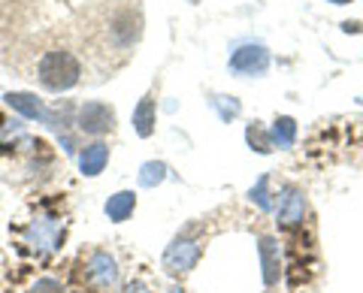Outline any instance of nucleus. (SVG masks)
I'll return each mask as SVG.
<instances>
[{
	"label": "nucleus",
	"instance_id": "obj_22",
	"mask_svg": "<svg viewBox=\"0 0 363 293\" xmlns=\"http://www.w3.org/2000/svg\"><path fill=\"white\" fill-rule=\"evenodd\" d=\"M169 293H185V290H182V287L176 285V287H169Z\"/></svg>",
	"mask_w": 363,
	"mask_h": 293
},
{
	"label": "nucleus",
	"instance_id": "obj_5",
	"mask_svg": "<svg viewBox=\"0 0 363 293\" xmlns=\"http://www.w3.org/2000/svg\"><path fill=\"white\" fill-rule=\"evenodd\" d=\"M276 221L279 227L285 230L288 236L303 230L306 224H309V200H306L303 188L297 185H281L279 194H276Z\"/></svg>",
	"mask_w": 363,
	"mask_h": 293
},
{
	"label": "nucleus",
	"instance_id": "obj_13",
	"mask_svg": "<svg viewBox=\"0 0 363 293\" xmlns=\"http://www.w3.org/2000/svg\"><path fill=\"white\" fill-rule=\"evenodd\" d=\"M269 137H272V145H276V149H291L294 139H297V121L291 115H279L272 121Z\"/></svg>",
	"mask_w": 363,
	"mask_h": 293
},
{
	"label": "nucleus",
	"instance_id": "obj_23",
	"mask_svg": "<svg viewBox=\"0 0 363 293\" xmlns=\"http://www.w3.org/2000/svg\"><path fill=\"white\" fill-rule=\"evenodd\" d=\"M112 4H128V0H112ZM133 4H136V0H133Z\"/></svg>",
	"mask_w": 363,
	"mask_h": 293
},
{
	"label": "nucleus",
	"instance_id": "obj_16",
	"mask_svg": "<svg viewBox=\"0 0 363 293\" xmlns=\"http://www.w3.org/2000/svg\"><path fill=\"white\" fill-rule=\"evenodd\" d=\"M164 178H167V163H157V161L143 163V170H140V185L155 188V185H161Z\"/></svg>",
	"mask_w": 363,
	"mask_h": 293
},
{
	"label": "nucleus",
	"instance_id": "obj_17",
	"mask_svg": "<svg viewBox=\"0 0 363 293\" xmlns=\"http://www.w3.org/2000/svg\"><path fill=\"white\" fill-rule=\"evenodd\" d=\"M28 293H67V287L61 285L58 278H52V275H45V278H37L30 285V290Z\"/></svg>",
	"mask_w": 363,
	"mask_h": 293
},
{
	"label": "nucleus",
	"instance_id": "obj_1",
	"mask_svg": "<svg viewBox=\"0 0 363 293\" xmlns=\"http://www.w3.org/2000/svg\"><path fill=\"white\" fill-rule=\"evenodd\" d=\"M85 73H88L85 61L79 58L76 52H67V49L43 52L40 58L25 70V76L33 79V82H37L43 91H49V94L70 91V88H76L79 82H82Z\"/></svg>",
	"mask_w": 363,
	"mask_h": 293
},
{
	"label": "nucleus",
	"instance_id": "obj_3",
	"mask_svg": "<svg viewBox=\"0 0 363 293\" xmlns=\"http://www.w3.org/2000/svg\"><path fill=\"white\" fill-rule=\"evenodd\" d=\"M67 236V221L61 212L55 209H40L25 227H21V248L30 251L33 257H52L61 251Z\"/></svg>",
	"mask_w": 363,
	"mask_h": 293
},
{
	"label": "nucleus",
	"instance_id": "obj_12",
	"mask_svg": "<svg viewBox=\"0 0 363 293\" xmlns=\"http://www.w3.org/2000/svg\"><path fill=\"white\" fill-rule=\"evenodd\" d=\"M133 130L140 137H152L155 133V94H145L133 109Z\"/></svg>",
	"mask_w": 363,
	"mask_h": 293
},
{
	"label": "nucleus",
	"instance_id": "obj_15",
	"mask_svg": "<svg viewBox=\"0 0 363 293\" xmlns=\"http://www.w3.org/2000/svg\"><path fill=\"white\" fill-rule=\"evenodd\" d=\"M245 139L252 149H257L260 154H269L276 145H272V137H269V130H264V124L260 121H252L248 124V130H245Z\"/></svg>",
	"mask_w": 363,
	"mask_h": 293
},
{
	"label": "nucleus",
	"instance_id": "obj_24",
	"mask_svg": "<svg viewBox=\"0 0 363 293\" xmlns=\"http://www.w3.org/2000/svg\"><path fill=\"white\" fill-rule=\"evenodd\" d=\"M267 293H269V290H267Z\"/></svg>",
	"mask_w": 363,
	"mask_h": 293
},
{
	"label": "nucleus",
	"instance_id": "obj_8",
	"mask_svg": "<svg viewBox=\"0 0 363 293\" xmlns=\"http://www.w3.org/2000/svg\"><path fill=\"white\" fill-rule=\"evenodd\" d=\"M257 251H260V266H264V285L267 287L279 285V278H281V251H279V242L272 239V236H260Z\"/></svg>",
	"mask_w": 363,
	"mask_h": 293
},
{
	"label": "nucleus",
	"instance_id": "obj_20",
	"mask_svg": "<svg viewBox=\"0 0 363 293\" xmlns=\"http://www.w3.org/2000/svg\"><path fill=\"white\" fill-rule=\"evenodd\" d=\"M342 30H345V33H360V30H363V25H360V21H345Z\"/></svg>",
	"mask_w": 363,
	"mask_h": 293
},
{
	"label": "nucleus",
	"instance_id": "obj_14",
	"mask_svg": "<svg viewBox=\"0 0 363 293\" xmlns=\"http://www.w3.org/2000/svg\"><path fill=\"white\" fill-rule=\"evenodd\" d=\"M76 109H79V106H73V103H67V100H64V103H58L55 109H49V118H45V121L52 124V130L64 133L67 127H70V124H76Z\"/></svg>",
	"mask_w": 363,
	"mask_h": 293
},
{
	"label": "nucleus",
	"instance_id": "obj_10",
	"mask_svg": "<svg viewBox=\"0 0 363 293\" xmlns=\"http://www.w3.org/2000/svg\"><path fill=\"white\" fill-rule=\"evenodd\" d=\"M6 103L13 106L18 115H25V118H33V121H45V118H49V109H45V103L37 94L13 91V94H6Z\"/></svg>",
	"mask_w": 363,
	"mask_h": 293
},
{
	"label": "nucleus",
	"instance_id": "obj_18",
	"mask_svg": "<svg viewBox=\"0 0 363 293\" xmlns=\"http://www.w3.org/2000/svg\"><path fill=\"white\" fill-rule=\"evenodd\" d=\"M267 182H269V178L264 176V178L257 182V188L252 190V200H257V206H260V209H272V202H269V197H267Z\"/></svg>",
	"mask_w": 363,
	"mask_h": 293
},
{
	"label": "nucleus",
	"instance_id": "obj_6",
	"mask_svg": "<svg viewBox=\"0 0 363 293\" xmlns=\"http://www.w3.org/2000/svg\"><path fill=\"white\" fill-rule=\"evenodd\" d=\"M76 127L85 133V137H106V133L116 130V109L104 100H85L82 106L76 109Z\"/></svg>",
	"mask_w": 363,
	"mask_h": 293
},
{
	"label": "nucleus",
	"instance_id": "obj_21",
	"mask_svg": "<svg viewBox=\"0 0 363 293\" xmlns=\"http://www.w3.org/2000/svg\"><path fill=\"white\" fill-rule=\"evenodd\" d=\"M327 4H336V6H345V4H351V0H327Z\"/></svg>",
	"mask_w": 363,
	"mask_h": 293
},
{
	"label": "nucleus",
	"instance_id": "obj_7",
	"mask_svg": "<svg viewBox=\"0 0 363 293\" xmlns=\"http://www.w3.org/2000/svg\"><path fill=\"white\" fill-rule=\"evenodd\" d=\"M230 70L236 76H264L269 70V52L264 42H240L230 52Z\"/></svg>",
	"mask_w": 363,
	"mask_h": 293
},
{
	"label": "nucleus",
	"instance_id": "obj_11",
	"mask_svg": "<svg viewBox=\"0 0 363 293\" xmlns=\"http://www.w3.org/2000/svg\"><path fill=\"white\" fill-rule=\"evenodd\" d=\"M136 209V194L133 190H118V194H112L106 200V218L116 221V224H124Z\"/></svg>",
	"mask_w": 363,
	"mask_h": 293
},
{
	"label": "nucleus",
	"instance_id": "obj_4",
	"mask_svg": "<svg viewBox=\"0 0 363 293\" xmlns=\"http://www.w3.org/2000/svg\"><path fill=\"white\" fill-rule=\"evenodd\" d=\"M203 230V224H188L185 230H182L173 242L167 245V251H164V269L169 275H182L185 278L191 269H194L200 263V257H203V248H206V239L200 236Z\"/></svg>",
	"mask_w": 363,
	"mask_h": 293
},
{
	"label": "nucleus",
	"instance_id": "obj_2",
	"mask_svg": "<svg viewBox=\"0 0 363 293\" xmlns=\"http://www.w3.org/2000/svg\"><path fill=\"white\" fill-rule=\"evenodd\" d=\"M118 260L104 248H88L73 263V290L76 293H109L118 287Z\"/></svg>",
	"mask_w": 363,
	"mask_h": 293
},
{
	"label": "nucleus",
	"instance_id": "obj_19",
	"mask_svg": "<svg viewBox=\"0 0 363 293\" xmlns=\"http://www.w3.org/2000/svg\"><path fill=\"white\" fill-rule=\"evenodd\" d=\"M121 293H155V290L145 285V281H130V285L121 287Z\"/></svg>",
	"mask_w": 363,
	"mask_h": 293
},
{
	"label": "nucleus",
	"instance_id": "obj_9",
	"mask_svg": "<svg viewBox=\"0 0 363 293\" xmlns=\"http://www.w3.org/2000/svg\"><path fill=\"white\" fill-rule=\"evenodd\" d=\"M109 163V145L104 139H94L91 145H85L82 151H79V170H82V176L94 178L106 170Z\"/></svg>",
	"mask_w": 363,
	"mask_h": 293
}]
</instances>
